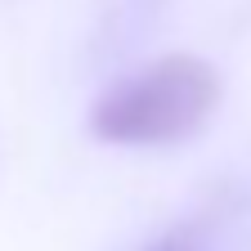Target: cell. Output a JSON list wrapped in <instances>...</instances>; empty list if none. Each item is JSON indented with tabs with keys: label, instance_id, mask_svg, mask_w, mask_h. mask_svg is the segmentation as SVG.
<instances>
[{
	"label": "cell",
	"instance_id": "obj_1",
	"mask_svg": "<svg viewBox=\"0 0 251 251\" xmlns=\"http://www.w3.org/2000/svg\"><path fill=\"white\" fill-rule=\"evenodd\" d=\"M220 103V76L198 54H162L117 81L90 108V130L108 144H175L198 135Z\"/></svg>",
	"mask_w": 251,
	"mask_h": 251
}]
</instances>
